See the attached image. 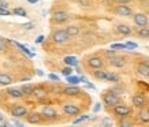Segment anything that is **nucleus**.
I'll use <instances>...</instances> for the list:
<instances>
[{
    "label": "nucleus",
    "mask_w": 149,
    "mask_h": 127,
    "mask_svg": "<svg viewBox=\"0 0 149 127\" xmlns=\"http://www.w3.org/2000/svg\"><path fill=\"white\" fill-rule=\"evenodd\" d=\"M71 37L68 36L66 27L64 29H54L52 33H51V40L54 44H58V45H62V44H66L70 41Z\"/></svg>",
    "instance_id": "nucleus-1"
},
{
    "label": "nucleus",
    "mask_w": 149,
    "mask_h": 127,
    "mask_svg": "<svg viewBox=\"0 0 149 127\" xmlns=\"http://www.w3.org/2000/svg\"><path fill=\"white\" fill-rule=\"evenodd\" d=\"M101 100H103V104L105 105V107L112 108V107H115L116 104L120 103V96H118L115 92H112L109 89V90L104 92L103 94H101Z\"/></svg>",
    "instance_id": "nucleus-2"
},
{
    "label": "nucleus",
    "mask_w": 149,
    "mask_h": 127,
    "mask_svg": "<svg viewBox=\"0 0 149 127\" xmlns=\"http://www.w3.org/2000/svg\"><path fill=\"white\" fill-rule=\"evenodd\" d=\"M85 64L88 68L91 70H96V68H103L105 62H104L103 56H99V55H92V56H88L85 59Z\"/></svg>",
    "instance_id": "nucleus-3"
},
{
    "label": "nucleus",
    "mask_w": 149,
    "mask_h": 127,
    "mask_svg": "<svg viewBox=\"0 0 149 127\" xmlns=\"http://www.w3.org/2000/svg\"><path fill=\"white\" fill-rule=\"evenodd\" d=\"M133 112V109H131L130 105L125 104V103H119V104H116L115 107H112V114L115 115V116H118V118H122V116H129V115Z\"/></svg>",
    "instance_id": "nucleus-4"
},
{
    "label": "nucleus",
    "mask_w": 149,
    "mask_h": 127,
    "mask_svg": "<svg viewBox=\"0 0 149 127\" xmlns=\"http://www.w3.org/2000/svg\"><path fill=\"white\" fill-rule=\"evenodd\" d=\"M70 19V14L64 10H56L52 12V22L56 25H63Z\"/></svg>",
    "instance_id": "nucleus-5"
},
{
    "label": "nucleus",
    "mask_w": 149,
    "mask_h": 127,
    "mask_svg": "<svg viewBox=\"0 0 149 127\" xmlns=\"http://www.w3.org/2000/svg\"><path fill=\"white\" fill-rule=\"evenodd\" d=\"M62 111L67 116H77V115L81 114V108L77 104H74V103H64L62 105Z\"/></svg>",
    "instance_id": "nucleus-6"
},
{
    "label": "nucleus",
    "mask_w": 149,
    "mask_h": 127,
    "mask_svg": "<svg viewBox=\"0 0 149 127\" xmlns=\"http://www.w3.org/2000/svg\"><path fill=\"white\" fill-rule=\"evenodd\" d=\"M40 114L42 115V118L48 119V120H55V119H58V116H59L58 111H56L54 107H51V105H44V107H41Z\"/></svg>",
    "instance_id": "nucleus-7"
},
{
    "label": "nucleus",
    "mask_w": 149,
    "mask_h": 127,
    "mask_svg": "<svg viewBox=\"0 0 149 127\" xmlns=\"http://www.w3.org/2000/svg\"><path fill=\"white\" fill-rule=\"evenodd\" d=\"M113 14H116L119 17H131L134 12L129 4H118L113 8Z\"/></svg>",
    "instance_id": "nucleus-8"
},
{
    "label": "nucleus",
    "mask_w": 149,
    "mask_h": 127,
    "mask_svg": "<svg viewBox=\"0 0 149 127\" xmlns=\"http://www.w3.org/2000/svg\"><path fill=\"white\" fill-rule=\"evenodd\" d=\"M10 114H11V116H14V118L21 119V118H23V116H26V115L29 114V111H27V108L25 107V105L17 104V105H14L13 108H11Z\"/></svg>",
    "instance_id": "nucleus-9"
},
{
    "label": "nucleus",
    "mask_w": 149,
    "mask_h": 127,
    "mask_svg": "<svg viewBox=\"0 0 149 127\" xmlns=\"http://www.w3.org/2000/svg\"><path fill=\"white\" fill-rule=\"evenodd\" d=\"M133 21H134V23H136L138 27L148 26V23H149L148 15L144 12H134L133 14Z\"/></svg>",
    "instance_id": "nucleus-10"
},
{
    "label": "nucleus",
    "mask_w": 149,
    "mask_h": 127,
    "mask_svg": "<svg viewBox=\"0 0 149 127\" xmlns=\"http://www.w3.org/2000/svg\"><path fill=\"white\" fill-rule=\"evenodd\" d=\"M81 93V87L77 86V85H68L62 90V94L66 96V97H75V96H79Z\"/></svg>",
    "instance_id": "nucleus-11"
},
{
    "label": "nucleus",
    "mask_w": 149,
    "mask_h": 127,
    "mask_svg": "<svg viewBox=\"0 0 149 127\" xmlns=\"http://www.w3.org/2000/svg\"><path fill=\"white\" fill-rule=\"evenodd\" d=\"M109 62V66H112L113 68H123L127 64V60L126 58H123V56H119V55H115L113 58L108 59Z\"/></svg>",
    "instance_id": "nucleus-12"
},
{
    "label": "nucleus",
    "mask_w": 149,
    "mask_h": 127,
    "mask_svg": "<svg viewBox=\"0 0 149 127\" xmlns=\"http://www.w3.org/2000/svg\"><path fill=\"white\" fill-rule=\"evenodd\" d=\"M131 104L134 108H142L146 105V97L144 94H141V93H136V94L131 97Z\"/></svg>",
    "instance_id": "nucleus-13"
},
{
    "label": "nucleus",
    "mask_w": 149,
    "mask_h": 127,
    "mask_svg": "<svg viewBox=\"0 0 149 127\" xmlns=\"http://www.w3.org/2000/svg\"><path fill=\"white\" fill-rule=\"evenodd\" d=\"M137 119L142 124H149V107L145 105V107L140 108L138 114H137Z\"/></svg>",
    "instance_id": "nucleus-14"
},
{
    "label": "nucleus",
    "mask_w": 149,
    "mask_h": 127,
    "mask_svg": "<svg viewBox=\"0 0 149 127\" xmlns=\"http://www.w3.org/2000/svg\"><path fill=\"white\" fill-rule=\"evenodd\" d=\"M115 30H116L118 34H120V36H123V37L130 36L131 33H133V29H131L127 23H118L116 27H115Z\"/></svg>",
    "instance_id": "nucleus-15"
},
{
    "label": "nucleus",
    "mask_w": 149,
    "mask_h": 127,
    "mask_svg": "<svg viewBox=\"0 0 149 127\" xmlns=\"http://www.w3.org/2000/svg\"><path fill=\"white\" fill-rule=\"evenodd\" d=\"M8 41H10V44H14V45L17 46L21 52H23L27 58H30V59H32V58H34V52H33L30 48H27L26 45H22L21 42H18V41H14V40H8Z\"/></svg>",
    "instance_id": "nucleus-16"
},
{
    "label": "nucleus",
    "mask_w": 149,
    "mask_h": 127,
    "mask_svg": "<svg viewBox=\"0 0 149 127\" xmlns=\"http://www.w3.org/2000/svg\"><path fill=\"white\" fill-rule=\"evenodd\" d=\"M25 118H26V122L30 123V124H38V123H41L42 115L40 112H29Z\"/></svg>",
    "instance_id": "nucleus-17"
},
{
    "label": "nucleus",
    "mask_w": 149,
    "mask_h": 127,
    "mask_svg": "<svg viewBox=\"0 0 149 127\" xmlns=\"http://www.w3.org/2000/svg\"><path fill=\"white\" fill-rule=\"evenodd\" d=\"M7 94L11 97V99H23L25 94L21 87H17V86H13V87H8L7 89Z\"/></svg>",
    "instance_id": "nucleus-18"
},
{
    "label": "nucleus",
    "mask_w": 149,
    "mask_h": 127,
    "mask_svg": "<svg viewBox=\"0 0 149 127\" xmlns=\"http://www.w3.org/2000/svg\"><path fill=\"white\" fill-rule=\"evenodd\" d=\"M136 73L138 74L140 77H142V78H149V67L144 63V62H141V63L137 64Z\"/></svg>",
    "instance_id": "nucleus-19"
},
{
    "label": "nucleus",
    "mask_w": 149,
    "mask_h": 127,
    "mask_svg": "<svg viewBox=\"0 0 149 127\" xmlns=\"http://www.w3.org/2000/svg\"><path fill=\"white\" fill-rule=\"evenodd\" d=\"M107 71L108 70H105V68H96V70H93V73H92V75L97 79V81H105V78H107Z\"/></svg>",
    "instance_id": "nucleus-20"
},
{
    "label": "nucleus",
    "mask_w": 149,
    "mask_h": 127,
    "mask_svg": "<svg viewBox=\"0 0 149 127\" xmlns=\"http://www.w3.org/2000/svg\"><path fill=\"white\" fill-rule=\"evenodd\" d=\"M14 83L13 77L7 73H0V85L1 86H10Z\"/></svg>",
    "instance_id": "nucleus-21"
},
{
    "label": "nucleus",
    "mask_w": 149,
    "mask_h": 127,
    "mask_svg": "<svg viewBox=\"0 0 149 127\" xmlns=\"http://www.w3.org/2000/svg\"><path fill=\"white\" fill-rule=\"evenodd\" d=\"M32 96L34 97V99H37V100H45L47 96H48V93H47L42 87H34Z\"/></svg>",
    "instance_id": "nucleus-22"
},
{
    "label": "nucleus",
    "mask_w": 149,
    "mask_h": 127,
    "mask_svg": "<svg viewBox=\"0 0 149 127\" xmlns=\"http://www.w3.org/2000/svg\"><path fill=\"white\" fill-rule=\"evenodd\" d=\"M116 124L119 127H131L134 124V120L130 119V116H122V118H119Z\"/></svg>",
    "instance_id": "nucleus-23"
},
{
    "label": "nucleus",
    "mask_w": 149,
    "mask_h": 127,
    "mask_svg": "<svg viewBox=\"0 0 149 127\" xmlns=\"http://www.w3.org/2000/svg\"><path fill=\"white\" fill-rule=\"evenodd\" d=\"M66 30H67L70 37H77V36H79V33H81V27L78 26V25H68V26L66 27Z\"/></svg>",
    "instance_id": "nucleus-24"
},
{
    "label": "nucleus",
    "mask_w": 149,
    "mask_h": 127,
    "mask_svg": "<svg viewBox=\"0 0 149 127\" xmlns=\"http://www.w3.org/2000/svg\"><path fill=\"white\" fill-rule=\"evenodd\" d=\"M63 63L66 64V66H71V67H77L78 64H79V60H78L77 56H72V55H70V56H66L63 59Z\"/></svg>",
    "instance_id": "nucleus-25"
},
{
    "label": "nucleus",
    "mask_w": 149,
    "mask_h": 127,
    "mask_svg": "<svg viewBox=\"0 0 149 127\" xmlns=\"http://www.w3.org/2000/svg\"><path fill=\"white\" fill-rule=\"evenodd\" d=\"M107 82H111V83H119L120 82V77L118 73H113V71H107V78H105Z\"/></svg>",
    "instance_id": "nucleus-26"
},
{
    "label": "nucleus",
    "mask_w": 149,
    "mask_h": 127,
    "mask_svg": "<svg viewBox=\"0 0 149 127\" xmlns=\"http://www.w3.org/2000/svg\"><path fill=\"white\" fill-rule=\"evenodd\" d=\"M21 89H22L25 97H26V96H32L33 94V90H34L33 85H30V83H22V85H21Z\"/></svg>",
    "instance_id": "nucleus-27"
},
{
    "label": "nucleus",
    "mask_w": 149,
    "mask_h": 127,
    "mask_svg": "<svg viewBox=\"0 0 149 127\" xmlns=\"http://www.w3.org/2000/svg\"><path fill=\"white\" fill-rule=\"evenodd\" d=\"M137 36L140 38H149V27L142 26L140 29H137Z\"/></svg>",
    "instance_id": "nucleus-28"
},
{
    "label": "nucleus",
    "mask_w": 149,
    "mask_h": 127,
    "mask_svg": "<svg viewBox=\"0 0 149 127\" xmlns=\"http://www.w3.org/2000/svg\"><path fill=\"white\" fill-rule=\"evenodd\" d=\"M66 82H67L68 85H78V83H81V77L79 75H68L66 77Z\"/></svg>",
    "instance_id": "nucleus-29"
},
{
    "label": "nucleus",
    "mask_w": 149,
    "mask_h": 127,
    "mask_svg": "<svg viewBox=\"0 0 149 127\" xmlns=\"http://www.w3.org/2000/svg\"><path fill=\"white\" fill-rule=\"evenodd\" d=\"M89 119H91V115H88V114H82L81 116H78L77 119H74V120H72V124H82V123L88 122Z\"/></svg>",
    "instance_id": "nucleus-30"
},
{
    "label": "nucleus",
    "mask_w": 149,
    "mask_h": 127,
    "mask_svg": "<svg viewBox=\"0 0 149 127\" xmlns=\"http://www.w3.org/2000/svg\"><path fill=\"white\" fill-rule=\"evenodd\" d=\"M13 14L14 15H18V17H21V18H26L27 17L26 10L23 8V7H15V8L13 10Z\"/></svg>",
    "instance_id": "nucleus-31"
},
{
    "label": "nucleus",
    "mask_w": 149,
    "mask_h": 127,
    "mask_svg": "<svg viewBox=\"0 0 149 127\" xmlns=\"http://www.w3.org/2000/svg\"><path fill=\"white\" fill-rule=\"evenodd\" d=\"M8 45H10V41L7 38L0 37V52H6V51L8 49Z\"/></svg>",
    "instance_id": "nucleus-32"
},
{
    "label": "nucleus",
    "mask_w": 149,
    "mask_h": 127,
    "mask_svg": "<svg viewBox=\"0 0 149 127\" xmlns=\"http://www.w3.org/2000/svg\"><path fill=\"white\" fill-rule=\"evenodd\" d=\"M34 27H36V23L33 22V21H30V22H25V23H22V29H23V30H27V32H29V30H33Z\"/></svg>",
    "instance_id": "nucleus-33"
},
{
    "label": "nucleus",
    "mask_w": 149,
    "mask_h": 127,
    "mask_svg": "<svg viewBox=\"0 0 149 127\" xmlns=\"http://www.w3.org/2000/svg\"><path fill=\"white\" fill-rule=\"evenodd\" d=\"M103 55L107 58V59H111V58H113V56L116 55V51L112 49V48H111V49H104L103 51Z\"/></svg>",
    "instance_id": "nucleus-34"
},
{
    "label": "nucleus",
    "mask_w": 149,
    "mask_h": 127,
    "mask_svg": "<svg viewBox=\"0 0 149 127\" xmlns=\"http://www.w3.org/2000/svg\"><path fill=\"white\" fill-rule=\"evenodd\" d=\"M111 90L115 92V93H116L118 96H120V94L123 93V92H125V87H122L120 85H119V83H115V86L111 87Z\"/></svg>",
    "instance_id": "nucleus-35"
},
{
    "label": "nucleus",
    "mask_w": 149,
    "mask_h": 127,
    "mask_svg": "<svg viewBox=\"0 0 149 127\" xmlns=\"http://www.w3.org/2000/svg\"><path fill=\"white\" fill-rule=\"evenodd\" d=\"M72 73H74V67H71V66H66V67L62 70V74H63L64 77H68V75H71Z\"/></svg>",
    "instance_id": "nucleus-36"
},
{
    "label": "nucleus",
    "mask_w": 149,
    "mask_h": 127,
    "mask_svg": "<svg viewBox=\"0 0 149 127\" xmlns=\"http://www.w3.org/2000/svg\"><path fill=\"white\" fill-rule=\"evenodd\" d=\"M126 44V49L129 51H134L138 48V44L137 42H134V41H127V42H125Z\"/></svg>",
    "instance_id": "nucleus-37"
},
{
    "label": "nucleus",
    "mask_w": 149,
    "mask_h": 127,
    "mask_svg": "<svg viewBox=\"0 0 149 127\" xmlns=\"http://www.w3.org/2000/svg\"><path fill=\"white\" fill-rule=\"evenodd\" d=\"M111 48L115 51H122L126 49V44H119V42H115V44H111Z\"/></svg>",
    "instance_id": "nucleus-38"
},
{
    "label": "nucleus",
    "mask_w": 149,
    "mask_h": 127,
    "mask_svg": "<svg viewBox=\"0 0 149 127\" xmlns=\"http://www.w3.org/2000/svg\"><path fill=\"white\" fill-rule=\"evenodd\" d=\"M13 15V11H10L8 8H1L0 7V17H10Z\"/></svg>",
    "instance_id": "nucleus-39"
},
{
    "label": "nucleus",
    "mask_w": 149,
    "mask_h": 127,
    "mask_svg": "<svg viewBox=\"0 0 149 127\" xmlns=\"http://www.w3.org/2000/svg\"><path fill=\"white\" fill-rule=\"evenodd\" d=\"M48 78H49V81H52V82H60V78H59V75H56V74H54V73H49V74H48Z\"/></svg>",
    "instance_id": "nucleus-40"
},
{
    "label": "nucleus",
    "mask_w": 149,
    "mask_h": 127,
    "mask_svg": "<svg viewBox=\"0 0 149 127\" xmlns=\"http://www.w3.org/2000/svg\"><path fill=\"white\" fill-rule=\"evenodd\" d=\"M77 1L81 7H89V6H91V1H89V0H77Z\"/></svg>",
    "instance_id": "nucleus-41"
},
{
    "label": "nucleus",
    "mask_w": 149,
    "mask_h": 127,
    "mask_svg": "<svg viewBox=\"0 0 149 127\" xmlns=\"http://www.w3.org/2000/svg\"><path fill=\"white\" fill-rule=\"evenodd\" d=\"M44 40H45V36L44 34H40V36H37V38H36V44H42L44 42Z\"/></svg>",
    "instance_id": "nucleus-42"
},
{
    "label": "nucleus",
    "mask_w": 149,
    "mask_h": 127,
    "mask_svg": "<svg viewBox=\"0 0 149 127\" xmlns=\"http://www.w3.org/2000/svg\"><path fill=\"white\" fill-rule=\"evenodd\" d=\"M11 123H13V126H18V127H23V123L19 122V120H17V118L14 119V120H11Z\"/></svg>",
    "instance_id": "nucleus-43"
},
{
    "label": "nucleus",
    "mask_w": 149,
    "mask_h": 127,
    "mask_svg": "<svg viewBox=\"0 0 149 127\" xmlns=\"http://www.w3.org/2000/svg\"><path fill=\"white\" fill-rule=\"evenodd\" d=\"M101 124H103V126H112V122H111L108 118H105L103 122H101Z\"/></svg>",
    "instance_id": "nucleus-44"
},
{
    "label": "nucleus",
    "mask_w": 149,
    "mask_h": 127,
    "mask_svg": "<svg viewBox=\"0 0 149 127\" xmlns=\"http://www.w3.org/2000/svg\"><path fill=\"white\" fill-rule=\"evenodd\" d=\"M100 109H101V104H100V103H96L95 108H93V112H95V114H97V112H100Z\"/></svg>",
    "instance_id": "nucleus-45"
},
{
    "label": "nucleus",
    "mask_w": 149,
    "mask_h": 127,
    "mask_svg": "<svg viewBox=\"0 0 149 127\" xmlns=\"http://www.w3.org/2000/svg\"><path fill=\"white\" fill-rule=\"evenodd\" d=\"M0 7H1V8H8L10 4L6 1V0H0Z\"/></svg>",
    "instance_id": "nucleus-46"
},
{
    "label": "nucleus",
    "mask_w": 149,
    "mask_h": 127,
    "mask_svg": "<svg viewBox=\"0 0 149 127\" xmlns=\"http://www.w3.org/2000/svg\"><path fill=\"white\" fill-rule=\"evenodd\" d=\"M85 86L88 87V89H92V90H96V86L92 83V82H88V83H85Z\"/></svg>",
    "instance_id": "nucleus-47"
},
{
    "label": "nucleus",
    "mask_w": 149,
    "mask_h": 127,
    "mask_svg": "<svg viewBox=\"0 0 149 127\" xmlns=\"http://www.w3.org/2000/svg\"><path fill=\"white\" fill-rule=\"evenodd\" d=\"M115 1H116L118 4H129L131 0H115Z\"/></svg>",
    "instance_id": "nucleus-48"
},
{
    "label": "nucleus",
    "mask_w": 149,
    "mask_h": 127,
    "mask_svg": "<svg viewBox=\"0 0 149 127\" xmlns=\"http://www.w3.org/2000/svg\"><path fill=\"white\" fill-rule=\"evenodd\" d=\"M36 74L38 75V77H44V75H45V74H44V71H42V70H40V68H37V70H36Z\"/></svg>",
    "instance_id": "nucleus-49"
},
{
    "label": "nucleus",
    "mask_w": 149,
    "mask_h": 127,
    "mask_svg": "<svg viewBox=\"0 0 149 127\" xmlns=\"http://www.w3.org/2000/svg\"><path fill=\"white\" fill-rule=\"evenodd\" d=\"M8 126H13V123L11 122H4V120L1 122V127H8Z\"/></svg>",
    "instance_id": "nucleus-50"
},
{
    "label": "nucleus",
    "mask_w": 149,
    "mask_h": 127,
    "mask_svg": "<svg viewBox=\"0 0 149 127\" xmlns=\"http://www.w3.org/2000/svg\"><path fill=\"white\" fill-rule=\"evenodd\" d=\"M19 81H21V82H29V81H30V77H22Z\"/></svg>",
    "instance_id": "nucleus-51"
},
{
    "label": "nucleus",
    "mask_w": 149,
    "mask_h": 127,
    "mask_svg": "<svg viewBox=\"0 0 149 127\" xmlns=\"http://www.w3.org/2000/svg\"><path fill=\"white\" fill-rule=\"evenodd\" d=\"M27 3H29V4H37L38 0H27Z\"/></svg>",
    "instance_id": "nucleus-52"
},
{
    "label": "nucleus",
    "mask_w": 149,
    "mask_h": 127,
    "mask_svg": "<svg viewBox=\"0 0 149 127\" xmlns=\"http://www.w3.org/2000/svg\"><path fill=\"white\" fill-rule=\"evenodd\" d=\"M75 70H77V73L79 74V75H81V74H82V70H81V67H79V64H78L77 67H75Z\"/></svg>",
    "instance_id": "nucleus-53"
},
{
    "label": "nucleus",
    "mask_w": 149,
    "mask_h": 127,
    "mask_svg": "<svg viewBox=\"0 0 149 127\" xmlns=\"http://www.w3.org/2000/svg\"><path fill=\"white\" fill-rule=\"evenodd\" d=\"M3 120H4V115H3L1 112H0V123L3 122Z\"/></svg>",
    "instance_id": "nucleus-54"
},
{
    "label": "nucleus",
    "mask_w": 149,
    "mask_h": 127,
    "mask_svg": "<svg viewBox=\"0 0 149 127\" xmlns=\"http://www.w3.org/2000/svg\"><path fill=\"white\" fill-rule=\"evenodd\" d=\"M144 63H145V64H146V66H148V67H149V58H146V59L144 60Z\"/></svg>",
    "instance_id": "nucleus-55"
}]
</instances>
